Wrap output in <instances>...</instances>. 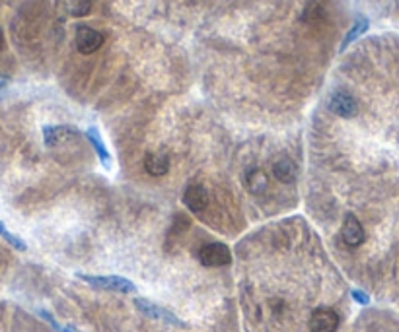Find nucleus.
I'll list each match as a JSON object with an SVG mask.
<instances>
[{
    "label": "nucleus",
    "instance_id": "obj_1",
    "mask_svg": "<svg viewBox=\"0 0 399 332\" xmlns=\"http://www.w3.org/2000/svg\"><path fill=\"white\" fill-rule=\"evenodd\" d=\"M78 278L86 284L95 288V290H102V292H115V294H133V292H136V285L129 278H123V276H90L80 272Z\"/></svg>",
    "mask_w": 399,
    "mask_h": 332
},
{
    "label": "nucleus",
    "instance_id": "obj_2",
    "mask_svg": "<svg viewBox=\"0 0 399 332\" xmlns=\"http://www.w3.org/2000/svg\"><path fill=\"white\" fill-rule=\"evenodd\" d=\"M197 258L203 266L207 268H220V266H228L232 263V253H230L228 245L224 243H207L197 251Z\"/></svg>",
    "mask_w": 399,
    "mask_h": 332
},
{
    "label": "nucleus",
    "instance_id": "obj_3",
    "mask_svg": "<svg viewBox=\"0 0 399 332\" xmlns=\"http://www.w3.org/2000/svg\"><path fill=\"white\" fill-rule=\"evenodd\" d=\"M134 307H136L144 317H148V319L173 324V326H178V329H185V323L181 321L178 315H173L170 309H166V307H162V305L158 304H152V301H148V299H144V297H136V299H134Z\"/></svg>",
    "mask_w": 399,
    "mask_h": 332
},
{
    "label": "nucleus",
    "instance_id": "obj_4",
    "mask_svg": "<svg viewBox=\"0 0 399 332\" xmlns=\"http://www.w3.org/2000/svg\"><path fill=\"white\" fill-rule=\"evenodd\" d=\"M339 315L329 307H318L310 317V332H335L339 329Z\"/></svg>",
    "mask_w": 399,
    "mask_h": 332
},
{
    "label": "nucleus",
    "instance_id": "obj_5",
    "mask_svg": "<svg viewBox=\"0 0 399 332\" xmlns=\"http://www.w3.org/2000/svg\"><path fill=\"white\" fill-rule=\"evenodd\" d=\"M75 43H77L78 53L82 55H92L97 49L104 45V35L97 31V29L88 28V26H80L77 29V38H75Z\"/></svg>",
    "mask_w": 399,
    "mask_h": 332
},
{
    "label": "nucleus",
    "instance_id": "obj_6",
    "mask_svg": "<svg viewBox=\"0 0 399 332\" xmlns=\"http://www.w3.org/2000/svg\"><path fill=\"white\" fill-rule=\"evenodd\" d=\"M183 202H185V206L189 208V212L193 214H203L207 206H209V192L207 189L199 185V183H193L189 185L185 192H183Z\"/></svg>",
    "mask_w": 399,
    "mask_h": 332
},
{
    "label": "nucleus",
    "instance_id": "obj_7",
    "mask_svg": "<svg viewBox=\"0 0 399 332\" xmlns=\"http://www.w3.org/2000/svg\"><path fill=\"white\" fill-rule=\"evenodd\" d=\"M341 238H343V241L349 245V247H359V245L364 243L366 233H364V228H362L361 219L357 218L354 214H347V218H345V222H343Z\"/></svg>",
    "mask_w": 399,
    "mask_h": 332
},
{
    "label": "nucleus",
    "instance_id": "obj_8",
    "mask_svg": "<svg viewBox=\"0 0 399 332\" xmlns=\"http://www.w3.org/2000/svg\"><path fill=\"white\" fill-rule=\"evenodd\" d=\"M329 109L333 113L339 115L343 119H351L359 111V105L354 101V97L347 92H337L333 95L331 101H329Z\"/></svg>",
    "mask_w": 399,
    "mask_h": 332
},
{
    "label": "nucleus",
    "instance_id": "obj_9",
    "mask_svg": "<svg viewBox=\"0 0 399 332\" xmlns=\"http://www.w3.org/2000/svg\"><path fill=\"white\" fill-rule=\"evenodd\" d=\"M144 169L154 177H162L170 171V156L166 152H150L144 158Z\"/></svg>",
    "mask_w": 399,
    "mask_h": 332
},
{
    "label": "nucleus",
    "instance_id": "obj_10",
    "mask_svg": "<svg viewBox=\"0 0 399 332\" xmlns=\"http://www.w3.org/2000/svg\"><path fill=\"white\" fill-rule=\"evenodd\" d=\"M86 138H88V142L94 146L95 153H97V158H100V163L104 165V169H109V167H111V158H109V152H107V148H105L104 138H102L100 131H97L95 126L86 128Z\"/></svg>",
    "mask_w": 399,
    "mask_h": 332
},
{
    "label": "nucleus",
    "instance_id": "obj_11",
    "mask_svg": "<svg viewBox=\"0 0 399 332\" xmlns=\"http://www.w3.org/2000/svg\"><path fill=\"white\" fill-rule=\"evenodd\" d=\"M77 134L78 131L68 128V126H45L43 128V142L49 148H53V146H58L63 140H68V138H72Z\"/></svg>",
    "mask_w": 399,
    "mask_h": 332
},
{
    "label": "nucleus",
    "instance_id": "obj_12",
    "mask_svg": "<svg viewBox=\"0 0 399 332\" xmlns=\"http://www.w3.org/2000/svg\"><path fill=\"white\" fill-rule=\"evenodd\" d=\"M273 175H275L276 179L281 181V183H285V185H290V183H295L296 181V165L292 160H288V158H281V160H276L273 163Z\"/></svg>",
    "mask_w": 399,
    "mask_h": 332
},
{
    "label": "nucleus",
    "instance_id": "obj_13",
    "mask_svg": "<svg viewBox=\"0 0 399 332\" xmlns=\"http://www.w3.org/2000/svg\"><path fill=\"white\" fill-rule=\"evenodd\" d=\"M267 185H269V179H267V175L261 169H251L247 173L246 189L249 190V192L261 194V192L267 189Z\"/></svg>",
    "mask_w": 399,
    "mask_h": 332
},
{
    "label": "nucleus",
    "instance_id": "obj_14",
    "mask_svg": "<svg viewBox=\"0 0 399 332\" xmlns=\"http://www.w3.org/2000/svg\"><path fill=\"white\" fill-rule=\"evenodd\" d=\"M191 222L187 216H183V214H178L175 218H173V222H171V228L170 231H168V238L171 239H178L181 238L187 229H189Z\"/></svg>",
    "mask_w": 399,
    "mask_h": 332
},
{
    "label": "nucleus",
    "instance_id": "obj_15",
    "mask_svg": "<svg viewBox=\"0 0 399 332\" xmlns=\"http://www.w3.org/2000/svg\"><path fill=\"white\" fill-rule=\"evenodd\" d=\"M366 29H368V19H359V22H357V24H354V26H352L351 28V31H349V33H347V38H345V41H343L341 43V51H345V49L349 47V45H351L352 41H354V39H359L362 35V33H364V31H366Z\"/></svg>",
    "mask_w": 399,
    "mask_h": 332
},
{
    "label": "nucleus",
    "instance_id": "obj_16",
    "mask_svg": "<svg viewBox=\"0 0 399 332\" xmlns=\"http://www.w3.org/2000/svg\"><path fill=\"white\" fill-rule=\"evenodd\" d=\"M0 238L4 239V241H6L8 245H12L14 249H18V251H26V249H28L26 241H24V239H19L18 235H14V233H12V231H10V229L6 228L2 222H0Z\"/></svg>",
    "mask_w": 399,
    "mask_h": 332
},
{
    "label": "nucleus",
    "instance_id": "obj_17",
    "mask_svg": "<svg viewBox=\"0 0 399 332\" xmlns=\"http://www.w3.org/2000/svg\"><path fill=\"white\" fill-rule=\"evenodd\" d=\"M90 10H92V0H72V8H70L72 16L82 18L90 14Z\"/></svg>",
    "mask_w": 399,
    "mask_h": 332
},
{
    "label": "nucleus",
    "instance_id": "obj_18",
    "mask_svg": "<svg viewBox=\"0 0 399 332\" xmlns=\"http://www.w3.org/2000/svg\"><path fill=\"white\" fill-rule=\"evenodd\" d=\"M351 295H352V299H354L357 304H361V305H368V304H370V297L364 294L362 290H352Z\"/></svg>",
    "mask_w": 399,
    "mask_h": 332
},
{
    "label": "nucleus",
    "instance_id": "obj_19",
    "mask_svg": "<svg viewBox=\"0 0 399 332\" xmlns=\"http://www.w3.org/2000/svg\"><path fill=\"white\" fill-rule=\"evenodd\" d=\"M39 315H41V317H43V319H45V321H47V323L51 324V326H53L55 331H57V332L63 331V326H58V323H57V321H55V317H53V315L47 313V311H39Z\"/></svg>",
    "mask_w": 399,
    "mask_h": 332
},
{
    "label": "nucleus",
    "instance_id": "obj_20",
    "mask_svg": "<svg viewBox=\"0 0 399 332\" xmlns=\"http://www.w3.org/2000/svg\"><path fill=\"white\" fill-rule=\"evenodd\" d=\"M6 88V80L4 78H0V90H4Z\"/></svg>",
    "mask_w": 399,
    "mask_h": 332
},
{
    "label": "nucleus",
    "instance_id": "obj_21",
    "mask_svg": "<svg viewBox=\"0 0 399 332\" xmlns=\"http://www.w3.org/2000/svg\"><path fill=\"white\" fill-rule=\"evenodd\" d=\"M61 332H78V331H75V329H70V326H65V329H63V331Z\"/></svg>",
    "mask_w": 399,
    "mask_h": 332
},
{
    "label": "nucleus",
    "instance_id": "obj_22",
    "mask_svg": "<svg viewBox=\"0 0 399 332\" xmlns=\"http://www.w3.org/2000/svg\"><path fill=\"white\" fill-rule=\"evenodd\" d=\"M4 47V39H2V31H0V49Z\"/></svg>",
    "mask_w": 399,
    "mask_h": 332
}]
</instances>
